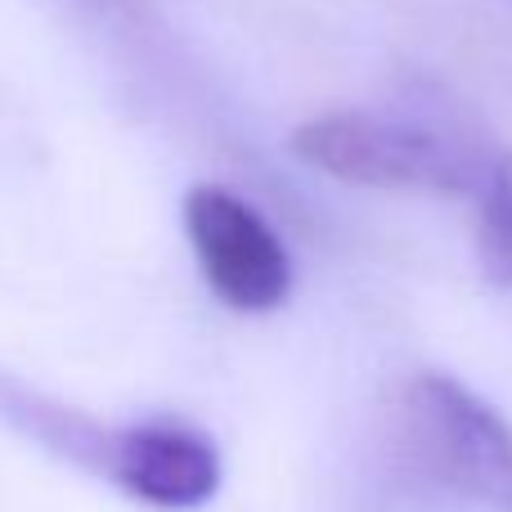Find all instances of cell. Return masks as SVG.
I'll use <instances>...</instances> for the list:
<instances>
[{
	"instance_id": "obj_4",
	"label": "cell",
	"mask_w": 512,
	"mask_h": 512,
	"mask_svg": "<svg viewBox=\"0 0 512 512\" xmlns=\"http://www.w3.org/2000/svg\"><path fill=\"white\" fill-rule=\"evenodd\" d=\"M104 477L149 508L189 512L221 490V454L198 427L135 423L113 432Z\"/></svg>"
},
{
	"instance_id": "obj_3",
	"label": "cell",
	"mask_w": 512,
	"mask_h": 512,
	"mask_svg": "<svg viewBox=\"0 0 512 512\" xmlns=\"http://www.w3.org/2000/svg\"><path fill=\"white\" fill-rule=\"evenodd\" d=\"M185 234L216 301L239 315L279 310L292 292V256L274 225L225 185H194L185 194Z\"/></svg>"
},
{
	"instance_id": "obj_1",
	"label": "cell",
	"mask_w": 512,
	"mask_h": 512,
	"mask_svg": "<svg viewBox=\"0 0 512 512\" xmlns=\"http://www.w3.org/2000/svg\"><path fill=\"white\" fill-rule=\"evenodd\" d=\"M504 144L445 104L333 108L292 131V158L328 180L360 189L468 198L481 189Z\"/></svg>"
},
{
	"instance_id": "obj_2",
	"label": "cell",
	"mask_w": 512,
	"mask_h": 512,
	"mask_svg": "<svg viewBox=\"0 0 512 512\" xmlns=\"http://www.w3.org/2000/svg\"><path fill=\"white\" fill-rule=\"evenodd\" d=\"M391 445L427 486L512 512V427L450 373H414L391 400Z\"/></svg>"
},
{
	"instance_id": "obj_5",
	"label": "cell",
	"mask_w": 512,
	"mask_h": 512,
	"mask_svg": "<svg viewBox=\"0 0 512 512\" xmlns=\"http://www.w3.org/2000/svg\"><path fill=\"white\" fill-rule=\"evenodd\" d=\"M472 248L477 265L495 288H512V149H499L472 194Z\"/></svg>"
}]
</instances>
